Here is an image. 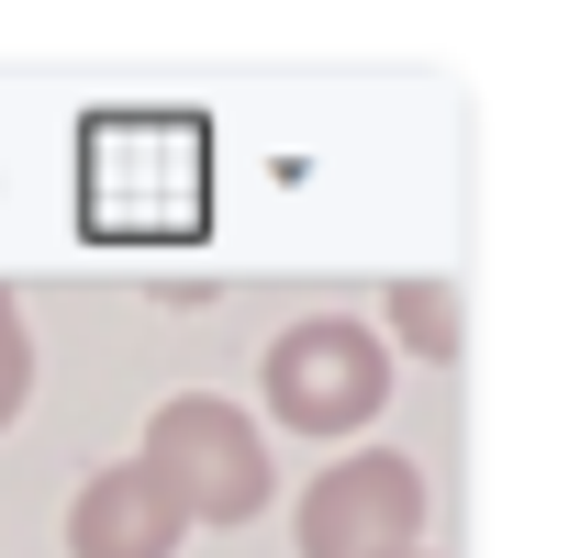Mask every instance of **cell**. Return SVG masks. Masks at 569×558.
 <instances>
[{
  "label": "cell",
  "mask_w": 569,
  "mask_h": 558,
  "mask_svg": "<svg viewBox=\"0 0 569 558\" xmlns=\"http://www.w3.org/2000/svg\"><path fill=\"white\" fill-rule=\"evenodd\" d=\"M391 336L413 358H458V279H391Z\"/></svg>",
  "instance_id": "5b68a950"
},
{
  "label": "cell",
  "mask_w": 569,
  "mask_h": 558,
  "mask_svg": "<svg viewBox=\"0 0 569 558\" xmlns=\"http://www.w3.org/2000/svg\"><path fill=\"white\" fill-rule=\"evenodd\" d=\"M257 391H268V425H291V436H358L391 402V347L347 313H302L291 336H268Z\"/></svg>",
  "instance_id": "7a4b0ae2"
},
{
  "label": "cell",
  "mask_w": 569,
  "mask_h": 558,
  "mask_svg": "<svg viewBox=\"0 0 569 558\" xmlns=\"http://www.w3.org/2000/svg\"><path fill=\"white\" fill-rule=\"evenodd\" d=\"M179 514L146 491V469L134 458H112V469H90L79 480V502H68V558H179Z\"/></svg>",
  "instance_id": "277c9868"
},
{
  "label": "cell",
  "mask_w": 569,
  "mask_h": 558,
  "mask_svg": "<svg viewBox=\"0 0 569 558\" xmlns=\"http://www.w3.org/2000/svg\"><path fill=\"white\" fill-rule=\"evenodd\" d=\"M34 402V336H23V302L0 291V425Z\"/></svg>",
  "instance_id": "8992f818"
},
{
  "label": "cell",
  "mask_w": 569,
  "mask_h": 558,
  "mask_svg": "<svg viewBox=\"0 0 569 558\" xmlns=\"http://www.w3.org/2000/svg\"><path fill=\"white\" fill-rule=\"evenodd\" d=\"M291 536L302 558H425V469L402 447H358L302 491Z\"/></svg>",
  "instance_id": "3957f363"
},
{
  "label": "cell",
  "mask_w": 569,
  "mask_h": 558,
  "mask_svg": "<svg viewBox=\"0 0 569 558\" xmlns=\"http://www.w3.org/2000/svg\"><path fill=\"white\" fill-rule=\"evenodd\" d=\"M134 469H146V491H157L179 525H246V514H268V491H279L268 436H257L223 391H168V402L146 413Z\"/></svg>",
  "instance_id": "6da1fadb"
}]
</instances>
